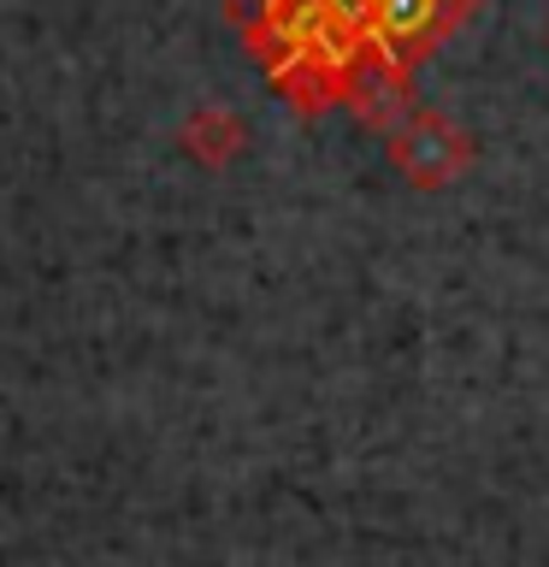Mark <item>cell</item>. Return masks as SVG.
<instances>
[{
    "instance_id": "cell-1",
    "label": "cell",
    "mask_w": 549,
    "mask_h": 567,
    "mask_svg": "<svg viewBox=\"0 0 549 567\" xmlns=\"http://www.w3.org/2000/svg\"><path fill=\"white\" fill-rule=\"evenodd\" d=\"M384 159H390V172H396L402 184L432 195V189H449L455 177L473 172L478 136L460 118L437 113V106H414V113L384 136Z\"/></svg>"
},
{
    "instance_id": "cell-2",
    "label": "cell",
    "mask_w": 549,
    "mask_h": 567,
    "mask_svg": "<svg viewBox=\"0 0 549 567\" xmlns=\"http://www.w3.org/2000/svg\"><path fill=\"white\" fill-rule=\"evenodd\" d=\"M473 12H478V0H372L366 42L384 48L390 60H402V65H419V60H432Z\"/></svg>"
},
{
    "instance_id": "cell-3",
    "label": "cell",
    "mask_w": 549,
    "mask_h": 567,
    "mask_svg": "<svg viewBox=\"0 0 549 567\" xmlns=\"http://www.w3.org/2000/svg\"><path fill=\"white\" fill-rule=\"evenodd\" d=\"M343 106L366 124V131L390 136L407 113H414V65L390 60L384 48H372V42H366L361 53H354V65H349Z\"/></svg>"
},
{
    "instance_id": "cell-4",
    "label": "cell",
    "mask_w": 549,
    "mask_h": 567,
    "mask_svg": "<svg viewBox=\"0 0 549 567\" xmlns=\"http://www.w3.org/2000/svg\"><path fill=\"white\" fill-rule=\"evenodd\" d=\"M177 142H184V154L195 159V166L225 172L230 159L248 148V124L230 113V106H195V113L177 124Z\"/></svg>"
},
{
    "instance_id": "cell-5",
    "label": "cell",
    "mask_w": 549,
    "mask_h": 567,
    "mask_svg": "<svg viewBox=\"0 0 549 567\" xmlns=\"http://www.w3.org/2000/svg\"><path fill=\"white\" fill-rule=\"evenodd\" d=\"M543 42H549V18H543Z\"/></svg>"
}]
</instances>
